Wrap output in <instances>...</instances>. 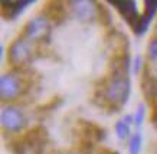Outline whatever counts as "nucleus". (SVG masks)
<instances>
[{
  "instance_id": "nucleus-1",
  "label": "nucleus",
  "mask_w": 157,
  "mask_h": 154,
  "mask_svg": "<svg viewBox=\"0 0 157 154\" xmlns=\"http://www.w3.org/2000/svg\"><path fill=\"white\" fill-rule=\"evenodd\" d=\"M131 82L128 71H109L95 87L92 102L101 110L118 112L128 101Z\"/></svg>"
},
{
  "instance_id": "nucleus-2",
  "label": "nucleus",
  "mask_w": 157,
  "mask_h": 154,
  "mask_svg": "<svg viewBox=\"0 0 157 154\" xmlns=\"http://www.w3.org/2000/svg\"><path fill=\"white\" fill-rule=\"evenodd\" d=\"M33 85V75L26 69H13V72L2 75L0 79V96L3 102L16 101Z\"/></svg>"
},
{
  "instance_id": "nucleus-3",
  "label": "nucleus",
  "mask_w": 157,
  "mask_h": 154,
  "mask_svg": "<svg viewBox=\"0 0 157 154\" xmlns=\"http://www.w3.org/2000/svg\"><path fill=\"white\" fill-rule=\"evenodd\" d=\"M49 145V133L43 125H36L20 138L12 141L10 148L14 154H45Z\"/></svg>"
},
{
  "instance_id": "nucleus-4",
  "label": "nucleus",
  "mask_w": 157,
  "mask_h": 154,
  "mask_svg": "<svg viewBox=\"0 0 157 154\" xmlns=\"http://www.w3.org/2000/svg\"><path fill=\"white\" fill-rule=\"evenodd\" d=\"M78 135H79V151L82 154H90L94 150V145L105 138V130L92 121H78Z\"/></svg>"
},
{
  "instance_id": "nucleus-5",
  "label": "nucleus",
  "mask_w": 157,
  "mask_h": 154,
  "mask_svg": "<svg viewBox=\"0 0 157 154\" xmlns=\"http://www.w3.org/2000/svg\"><path fill=\"white\" fill-rule=\"evenodd\" d=\"M33 58V48L32 43L25 40L23 38H17L9 46L7 59L13 69H26Z\"/></svg>"
},
{
  "instance_id": "nucleus-6",
  "label": "nucleus",
  "mask_w": 157,
  "mask_h": 154,
  "mask_svg": "<svg viewBox=\"0 0 157 154\" xmlns=\"http://www.w3.org/2000/svg\"><path fill=\"white\" fill-rule=\"evenodd\" d=\"M51 35V23L43 15H38L29 19L23 26L20 38L28 40L30 43L33 42H45L49 39Z\"/></svg>"
},
{
  "instance_id": "nucleus-7",
  "label": "nucleus",
  "mask_w": 157,
  "mask_h": 154,
  "mask_svg": "<svg viewBox=\"0 0 157 154\" xmlns=\"http://www.w3.org/2000/svg\"><path fill=\"white\" fill-rule=\"evenodd\" d=\"M109 5L114 6L115 10L120 13V16L125 20V23L134 32L140 23V17H141V15H138L137 3L133 0H111Z\"/></svg>"
},
{
  "instance_id": "nucleus-8",
  "label": "nucleus",
  "mask_w": 157,
  "mask_h": 154,
  "mask_svg": "<svg viewBox=\"0 0 157 154\" xmlns=\"http://www.w3.org/2000/svg\"><path fill=\"white\" fill-rule=\"evenodd\" d=\"M26 125L25 114L16 107H7L2 111V127L9 133H19Z\"/></svg>"
},
{
  "instance_id": "nucleus-9",
  "label": "nucleus",
  "mask_w": 157,
  "mask_h": 154,
  "mask_svg": "<svg viewBox=\"0 0 157 154\" xmlns=\"http://www.w3.org/2000/svg\"><path fill=\"white\" fill-rule=\"evenodd\" d=\"M141 92L148 104L154 105L157 102V73L153 72L147 63L144 65L141 75Z\"/></svg>"
},
{
  "instance_id": "nucleus-10",
  "label": "nucleus",
  "mask_w": 157,
  "mask_h": 154,
  "mask_svg": "<svg viewBox=\"0 0 157 154\" xmlns=\"http://www.w3.org/2000/svg\"><path fill=\"white\" fill-rule=\"evenodd\" d=\"M68 5L71 7L72 13L75 15V17H78L81 22H92L97 19V15H98L97 2L76 0V2H69Z\"/></svg>"
},
{
  "instance_id": "nucleus-11",
  "label": "nucleus",
  "mask_w": 157,
  "mask_h": 154,
  "mask_svg": "<svg viewBox=\"0 0 157 154\" xmlns=\"http://www.w3.org/2000/svg\"><path fill=\"white\" fill-rule=\"evenodd\" d=\"M42 13L49 22H53V23H56V24L63 23L65 19L68 17V10H67L65 3L55 2V0L46 2V3L43 5Z\"/></svg>"
},
{
  "instance_id": "nucleus-12",
  "label": "nucleus",
  "mask_w": 157,
  "mask_h": 154,
  "mask_svg": "<svg viewBox=\"0 0 157 154\" xmlns=\"http://www.w3.org/2000/svg\"><path fill=\"white\" fill-rule=\"evenodd\" d=\"M33 2H2V16L6 20H13L26 9V6L32 5Z\"/></svg>"
},
{
  "instance_id": "nucleus-13",
  "label": "nucleus",
  "mask_w": 157,
  "mask_h": 154,
  "mask_svg": "<svg viewBox=\"0 0 157 154\" xmlns=\"http://www.w3.org/2000/svg\"><path fill=\"white\" fill-rule=\"evenodd\" d=\"M156 13H157V0H146V2H144L143 17L151 23V20H153V17L156 16Z\"/></svg>"
},
{
  "instance_id": "nucleus-14",
  "label": "nucleus",
  "mask_w": 157,
  "mask_h": 154,
  "mask_svg": "<svg viewBox=\"0 0 157 154\" xmlns=\"http://www.w3.org/2000/svg\"><path fill=\"white\" fill-rule=\"evenodd\" d=\"M98 6V15H97V19L100 20V23L102 26H109L111 24V15H109L107 6L102 5V3H97Z\"/></svg>"
},
{
  "instance_id": "nucleus-15",
  "label": "nucleus",
  "mask_w": 157,
  "mask_h": 154,
  "mask_svg": "<svg viewBox=\"0 0 157 154\" xmlns=\"http://www.w3.org/2000/svg\"><path fill=\"white\" fill-rule=\"evenodd\" d=\"M115 134H117V137H118L120 140L128 138L130 137V124L125 122L124 120L117 121V124H115Z\"/></svg>"
},
{
  "instance_id": "nucleus-16",
  "label": "nucleus",
  "mask_w": 157,
  "mask_h": 154,
  "mask_svg": "<svg viewBox=\"0 0 157 154\" xmlns=\"http://www.w3.org/2000/svg\"><path fill=\"white\" fill-rule=\"evenodd\" d=\"M141 134L140 133H136V134L130 138V154H138L140 150H141Z\"/></svg>"
},
{
  "instance_id": "nucleus-17",
  "label": "nucleus",
  "mask_w": 157,
  "mask_h": 154,
  "mask_svg": "<svg viewBox=\"0 0 157 154\" xmlns=\"http://www.w3.org/2000/svg\"><path fill=\"white\" fill-rule=\"evenodd\" d=\"M144 115H146V107H144V104H140L137 108V112L134 115V124L137 125V127H140V125L143 124Z\"/></svg>"
},
{
  "instance_id": "nucleus-18",
  "label": "nucleus",
  "mask_w": 157,
  "mask_h": 154,
  "mask_svg": "<svg viewBox=\"0 0 157 154\" xmlns=\"http://www.w3.org/2000/svg\"><path fill=\"white\" fill-rule=\"evenodd\" d=\"M148 58L151 59V61H156L157 59V36L156 38H153L151 40H150V43H148Z\"/></svg>"
},
{
  "instance_id": "nucleus-19",
  "label": "nucleus",
  "mask_w": 157,
  "mask_h": 154,
  "mask_svg": "<svg viewBox=\"0 0 157 154\" xmlns=\"http://www.w3.org/2000/svg\"><path fill=\"white\" fill-rule=\"evenodd\" d=\"M151 122L157 125V102L153 105V112H151Z\"/></svg>"
},
{
  "instance_id": "nucleus-20",
  "label": "nucleus",
  "mask_w": 157,
  "mask_h": 154,
  "mask_svg": "<svg viewBox=\"0 0 157 154\" xmlns=\"http://www.w3.org/2000/svg\"><path fill=\"white\" fill-rule=\"evenodd\" d=\"M140 68H141V56H137L134 61V72H138Z\"/></svg>"
},
{
  "instance_id": "nucleus-21",
  "label": "nucleus",
  "mask_w": 157,
  "mask_h": 154,
  "mask_svg": "<svg viewBox=\"0 0 157 154\" xmlns=\"http://www.w3.org/2000/svg\"><path fill=\"white\" fill-rule=\"evenodd\" d=\"M102 154H120V153H117V151H104Z\"/></svg>"
}]
</instances>
